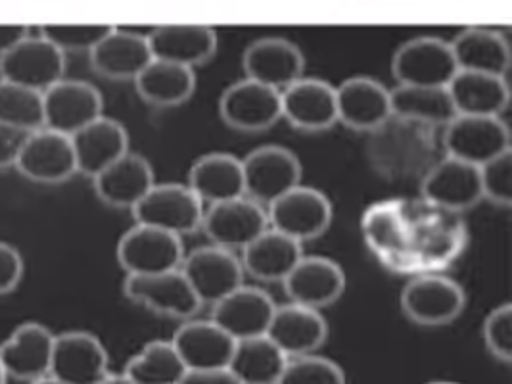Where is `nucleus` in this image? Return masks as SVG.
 Instances as JSON below:
<instances>
[{
  "label": "nucleus",
  "mask_w": 512,
  "mask_h": 384,
  "mask_svg": "<svg viewBox=\"0 0 512 384\" xmlns=\"http://www.w3.org/2000/svg\"><path fill=\"white\" fill-rule=\"evenodd\" d=\"M465 306V288L440 273H419L401 290V310L420 327L449 325Z\"/></svg>",
  "instance_id": "f257e3e1"
},
{
  "label": "nucleus",
  "mask_w": 512,
  "mask_h": 384,
  "mask_svg": "<svg viewBox=\"0 0 512 384\" xmlns=\"http://www.w3.org/2000/svg\"><path fill=\"white\" fill-rule=\"evenodd\" d=\"M267 216L269 227L303 244L325 235L334 210L325 192L300 183L273 200L267 206Z\"/></svg>",
  "instance_id": "f03ea898"
},
{
  "label": "nucleus",
  "mask_w": 512,
  "mask_h": 384,
  "mask_svg": "<svg viewBox=\"0 0 512 384\" xmlns=\"http://www.w3.org/2000/svg\"><path fill=\"white\" fill-rule=\"evenodd\" d=\"M123 294L146 308L171 319H188L200 312L202 302L190 287L181 267L150 275H127L123 283Z\"/></svg>",
  "instance_id": "7ed1b4c3"
},
{
  "label": "nucleus",
  "mask_w": 512,
  "mask_h": 384,
  "mask_svg": "<svg viewBox=\"0 0 512 384\" xmlns=\"http://www.w3.org/2000/svg\"><path fill=\"white\" fill-rule=\"evenodd\" d=\"M206 206L181 183H154L133 208L137 223L152 225L179 237L202 227Z\"/></svg>",
  "instance_id": "20e7f679"
},
{
  "label": "nucleus",
  "mask_w": 512,
  "mask_h": 384,
  "mask_svg": "<svg viewBox=\"0 0 512 384\" xmlns=\"http://www.w3.org/2000/svg\"><path fill=\"white\" fill-rule=\"evenodd\" d=\"M244 192L265 208L302 183V162L279 144H265L242 158Z\"/></svg>",
  "instance_id": "39448f33"
},
{
  "label": "nucleus",
  "mask_w": 512,
  "mask_h": 384,
  "mask_svg": "<svg viewBox=\"0 0 512 384\" xmlns=\"http://www.w3.org/2000/svg\"><path fill=\"white\" fill-rule=\"evenodd\" d=\"M183 237L137 223L117 242V262L127 275H150L183 264Z\"/></svg>",
  "instance_id": "423d86ee"
},
{
  "label": "nucleus",
  "mask_w": 512,
  "mask_h": 384,
  "mask_svg": "<svg viewBox=\"0 0 512 384\" xmlns=\"http://www.w3.org/2000/svg\"><path fill=\"white\" fill-rule=\"evenodd\" d=\"M50 379L64 384L106 383L110 361L98 336L87 331H68L54 336Z\"/></svg>",
  "instance_id": "0eeeda50"
},
{
  "label": "nucleus",
  "mask_w": 512,
  "mask_h": 384,
  "mask_svg": "<svg viewBox=\"0 0 512 384\" xmlns=\"http://www.w3.org/2000/svg\"><path fill=\"white\" fill-rule=\"evenodd\" d=\"M443 133L447 156L472 166H482L491 158L511 150V133L501 116H461L449 121Z\"/></svg>",
  "instance_id": "6e6552de"
},
{
  "label": "nucleus",
  "mask_w": 512,
  "mask_h": 384,
  "mask_svg": "<svg viewBox=\"0 0 512 384\" xmlns=\"http://www.w3.org/2000/svg\"><path fill=\"white\" fill-rule=\"evenodd\" d=\"M66 52L54 47L43 35L25 37L0 56V79L18 83L39 93L64 79Z\"/></svg>",
  "instance_id": "1a4fd4ad"
},
{
  "label": "nucleus",
  "mask_w": 512,
  "mask_h": 384,
  "mask_svg": "<svg viewBox=\"0 0 512 384\" xmlns=\"http://www.w3.org/2000/svg\"><path fill=\"white\" fill-rule=\"evenodd\" d=\"M219 114L234 131H267L282 120L280 91L244 77L223 91L219 98Z\"/></svg>",
  "instance_id": "9d476101"
},
{
  "label": "nucleus",
  "mask_w": 512,
  "mask_h": 384,
  "mask_svg": "<svg viewBox=\"0 0 512 384\" xmlns=\"http://www.w3.org/2000/svg\"><path fill=\"white\" fill-rule=\"evenodd\" d=\"M267 227V208L246 194L206 206L202 219V229L211 244L233 252H242Z\"/></svg>",
  "instance_id": "9b49d317"
},
{
  "label": "nucleus",
  "mask_w": 512,
  "mask_h": 384,
  "mask_svg": "<svg viewBox=\"0 0 512 384\" xmlns=\"http://www.w3.org/2000/svg\"><path fill=\"white\" fill-rule=\"evenodd\" d=\"M392 72L397 85L447 87L459 68L447 41L440 37H417L397 48Z\"/></svg>",
  "instance_id": "f8f14e48"
},
{
  "label": "nucleus",
  "mask_w": 512,
  "mask_h": 384,
  "mask_svg": "<svg viewBox=\"0 0 512 384\" xmlns=\"http://www.w3.org/2000/svg\"><path fill=\"white\" fill-rule=\"evenodd\" d=\"M181 271L185 273L202 306H213L217 300L244 283V267L236 252L211 242L185 254Z\"/></svg>",
  "instance_id": "ddd939ff"
},
{
  "label": "nucleus",
  "mask_w": 512,
  "mask_h": 384,
  "mask_svg": "<svg viewBox=\"0 0 512 384\" xmlns=\"http://www.w3.org/2000/svg\"><path fill=\"white\" fill-rule=\"evenodd\" d=\"M16 168L35 183L56 185L68 181L77 173L70 135L48 127L27 133L16 160Z\"/></svg>",
  "instance_id": "4468645a"
},
{
  "label": "nucleus",
  "mask_w": 512,
  "mask_h": 384,
  "mask_svg": "<svg viewBox=\"0 0 512 384\" xmlns=\"http://www.w3.org/2000/svg\"><path fill=\"white\" fill-rule=\"evenodd\" d=\"M282 120L305 133H321L338 123L336 87L319 77L296 79L280 91Z\"/></svg>",
  "instance_id": "2eb2a0df"
},
{
  "label": "nucleus",
  "mask_w": 512,
  "mask_h": 384,
  "mask_svg": "<svg viewBox=\"0 0 512 384\" xmlns=\"http://www.w3.org/2000/svg\"><path fill=\"white\" fill-rule=\"evenodd\" d=\"M45 127L64 135H75L79 129L102 116L100 91L77 79H60L43 93Z\"/></svg>",
  "instance_id": "dca6fc26"
},
{
  "label": "nucleus",
  "mask_w": 512,
  "mask_h": 384,
  "mask_svg": "<svg viewBox=\"0 0 512 384\" xmlns=\"http://www.w3.org/2000/svg\"><path fill=\"white\" fill-rule=\"evenodd\" d=\"M54 336L37 321L22 323L0 344V363L6 377L18 381H52L48 371Z\"/></svg>",
  "instance_id": "f3484780"
},
{
  "label": "nucleus",
  "mask_w": 512,
  "mask_h": 384,
  "mask_svg": "<svg viewBox=\"0 0 512 384\" xmlns=\"http://www.w3.org/2000/svg\"><path fill=\"white\" fill-rule=\"evenodd\" d=\"M422 196L434 206L449 212H465L474 208L482 196L480 168L453 156H445L428 171L422 181Z\"/></svg>",
  "instance_id": "a211bd4d"
},
{
  "label": "nucleus",
  "mask_w": 512,
  "mask_h": 384,
  "mask_svg": "<svg viewBox=\"0 0 512 384\" xmlns=\"http://www.w3.org/2000/svg\"><path fill=\"white\" fill-rule=\"evenodd\" d=\"M338 123L355 131H374L390 120V89L369 75H353L336 87Z\"/></svg>",
  "instance_id": "6ab92c4d"
},
{
  "label": "nucleus",
  "mask_w": 512,
  "mask_h": 384,
  "mask_svg": "<svg viewBox=\"0 0 512 384\" xmlns=\"http://www.w3.org/2000/svg\"><path fill=\"white\" fill-rule=\"evenodd\" d=\"M282 285L290 302L321 310L340 300L346 290V273L330 258L303 254Z\"/></svg>",
  "instance_id": "aec40b11"
},
{
  "label": "nucleus",
  "mask_w": 512,
  "mask_h": 384,
  "mask_svg": "<svg viewBox=\"0 0 512 384\" xmlns=\"http://www.w3.org/2000/svg\"><path fill=\"white\" fill-rule=\"evenodd\" d=\"M242 66L246 77L282 91L302 77L305 58L296 43L282 37H263L244 50Z\"/></svg>",
  "instance_id": "412c9836"
},
{
  "label": "nucleus",
  "mask_w": 512,
  "mask_h": 384,
  "mask_svg": "<svg viewBox=\"0 0 512 384\" xmlns=\"http://www.w3.org/2000/svg\"><path fill=\"white\" fill-rule=\"evenodd\" d=\"M96 73L114 81H135L154 58L148 33L135 27H112V31L89 52Z\"/></svg>",
  "instance_id": "4be33fe9"
},
{
  "label": "nucleus",
  "mask_w": 512,
  "mask_h": 384,
  "mask_svg": "<svg viewBox=\"0 0 512 384\" xmlns=\"http://www.w3.org/2000/svg\"><path fill=\"white\" fill-rule=\"evenodd\" d=\"M277 304L273 298L257 287L244 283L213 304L211 319L223 327L234 340L250 336L267 335Z\"/></svg>",
  "instance_id": "5701e85b"
},
{
  "label": "nucleus",
  "mask_w": 512,
  "mask_h": 384,
  "mask_svg": "<svg viewBox=\"0 0 512 384\" xmlns=\"http://www.w3.org/2000/svg\"><path fill=\"white\" fill-rule=\"evenodd\" d=\"M188 371L229 367L234 340L213 319L188 317L171 338Z\"/></svg>",
  "instance_id": "b1692460"
},
{
  "label": "nucleus",
  "mask_w": 512,
  "mask_h": 384,
  "mask_svg": "<svg viewBox=\"0 0 512 384\" xmlns=\"http://www.w3.org/2000/svg\"><path fill=\"white\" fill-rule=\"evenodd\" d=\"M93 181L98 198L119 210H133L156 183L150 162L131 150L96 173Z\"/></svg>",
  "instance_id": "393cba45"
},
{
  "label": "nucleus",
  "mask_w": 512,
  "mask_h": 384,
  "mask_svg": "<svg viewBox=\"0 0 512 384\" xmlns=\"http://www.w3.org/2000/svg\"><path fill=\"white\" fill-rule=\"evenodd\" d=\"M148 43L154 58L177 62L196 70L215 56L217 33L210 25H158L148 33Z\"/></svg>",
  "instance_id": "a878e982"
},
{
  "label": "nucleus",
  "mask_w": 512,
  "mask_h": 384,
  "mask_svg": "<svg viewBox=\"0 0 512 384\" xmlns=\"http://www.w3.org/2000/svg\"><path fill=\"white\" fill-rule=\"evenodd\" d=\"M267 336L292 358L317 352L328 338V325L321 310L288 302L275 308Z\"/></svg>",
  "instance_id": "bb28decb"
},
{
  "label": "nucleus",
  "mask_w": 512,
  "mask_h": 384,
  "mask_svg": "<svg viewBox=\"0 0 512 384\" xmlns=\"http://www.w3.org/2000/svg\"><path fill=\"white\" fill-rule=\"evenodd\" d=\"M71 143L77 160V173L93 179L96 173L108 168L129 150V133L119 121L102 114L71 135Z\"/></svg>",
  "instance_id": "cd10ccee"
},
{
  "label": "nucleus",
  "mask_w": 512,
  "mask_h": 384,
  "mask_svg": "<svg viewBox=\"0 0 512 384\" xmlns=\"http://www.w3.org/2000/svg\"><path fill=\"white\" fill-rule=\"evenodd\" d=\"M455 112L461 116H501L509 106L507 75L459 70L447 85Z\"/></svg>",
  "instance_id": "c85d7f7f"
},
{
  "label": "nucleus",
  "mask_w": 512,
  "mask_h": 384,
  "mask_svg": "<svg viewBox=\"0 0 512 384\" xmlns=\"http://www.w3.org/2000/svg\"><path fill=\"white\" fill-rule=\"evenodd\" d=\"M302 256V242L267 227L242 250V267L257 281L282 283Z\"/></svg>",
  "instance_id": "c756f323"
},
{
  "label": "nucleus",
  "mask_w": 512,
  "mask_h": 384,
  "mask_svg": "<svg viewBox=\"0 0 512 384\" xmlns=\"http://www.w3.org/2000/svg\"><path fill=\"white\" fill-rule=\"evenodd\" d=\"M449 45L459 70L509 75L511 47L501 31L480 25L466 27Z\"/></svg>",
  "instance_id": "7c9ffc66"
},
{
  "label": "nucleus",
  "mask_w": 512,
  "mask_h": 384,
  "mask_svg": "<svg viewBox=\"0 0 512 384\" xmlns=\"http://www.w3.org/2000/svg\"><path fill=\"white\" fill-rule=\"evenodd\" d=\"M188 187L204 206L244 196L242 160L229 152L204 154L188 171Z\"/></svg>",
  "instance_id": "2f4dec72"
},
{
  "label": "nucleus",
  "mask_w": 512,
  "mask_h": 384,
  "mask_svg": "<svg viewBox=\"0 0 512 384\" xmlns=\"http://www.w3.org/2000/svg\"><path fill=\"white\" fill-rule=\"evenodd\" d=\"M140 98L158 108H175L185 104L196 91V72L188 66L152 58L135 77Z\"/></svg>",
  "instance_id": "473e14b6"
},
{
  "label": "nucleus",
  "mask_w": 512,
  "mask_h": 384,
  "mask_svg": "<svg viewBox=\"0 0 512 384\" xmlns=\"http://www.w3.org/2000/svg\"><path fill=\"white\" fill-rule=\"evenodd\" d=\"M288 356L267 335L240 338L234 344L229 367L236 383H280Z\"/></svg>",
  "instance_id": "72a5a7b5"
},
{
  "label": "nucleus",
  "mask_w": 512,
  "mask_h": 384,
  "mask_svg": "<svg viewBox=\"0 0 512 384\" xmlns=\"http://www.w3.org/2000/svg\"><path fill=\"white\" fill-rule=\"evenodd\" d=\"M392 114L397 118L430 125H447L457 116L447 87L397 85L390 91Z\"/></svg>",
  "instance_id": "f704fd0d"
},
{
  "label": "nucleus",
  "mask_w": 512,
  "mask_h": 384,
  "mask_svg": "<svg viewBox=\"0 0 512 384\" xmlns=\"http://www.w3.org/2000/svg\"><path fill=\"white\" fill-rule=\"evenodd\" d=\"M123 375L127 383L175 384L185 381L187 367L171 340H154L127 361Z\"/></svg>",
  "instance_id": "c9c22d12"
},
{
  "label": "nucleus",
  "mask_w": 512,
  "mask_h": 384,
  "mask_svg": "<svg viewBox=\"0 0 512 384\" xmlns=\"http://www.w3.org/2000/svg\"><path fill=\"white\" fill-rule=\"evenodd\" d=\"M0 121L25 133L45 127L43 93L0 79Z\"/></svg>",
  "instance_id": "e433bc0d"
},
{
  "label": "nucleus",
  "mask_w": 512,
  "mask_h": 384,
  "mask_svg": "<svg viewBox=\"0 0 512 384\" xmlns=\"http://www.w3.org/2000/svg\"><path fill=\"white\" fill-rule=\"evenodd\" d=\"M344 381V369L336 361L317 356V352L288 358L280 377V383L286 384H340Z\"/></svg>",
  "instance_id": "4c0bfd02"
},
{
  "label": "nucleus",
  "mask_w": 512,
  "mask_h": 384,
  "mask_svg": "<svg viewBox=\"0 0 512 384\" xmlns=\"http://www.w3.org/2000/svg\"><path fill=\"white\" fill-rule=\"evenodd\" d=\"M114 25H41V33L62 52H91Z\"/></svg>",
  "instance_id": "58836bf2"
},
{
  "label": "nucleus",
  "mask_w": 512,
  "mask_h": 384,
  "mask_svg": "<svg viewBox=\"0 0 512 384\" xmlns=\"http://www.w3.org/2000/svg\"><path fill=\"white\" fill-rule=\"evenodd\" d=\"M482 196L495 206L509 208L512 202V150L480 166Z\"/></svg>",
  "instance_id": "ea45409f"
},
{
  "label": "nucleus",
  "mask_w": 512,
  "mask_h": 384,
  "mask_svg": "<svg viewBox=\"0 0 512 384\" xmlns=\"http://www.w3.org/2000/svg\"><path fill=\"white\" fill-rule=\"evenodd\" d=\"M484 342L497 361L512 360V306L509 302L495 306L484 321Z\"/></svg>",
  "instance_id": "a19ab883"
},
{
  "label": "nucleus",
  "mask_w": 512,
  "mask_h": 384,
  "mask_svg": "<svg viewBox=\"0 0 512 384\" xmlns=\"http://www.w3.org/2000/svg\"><path fill=\"white\" fill-rule=\"evenodd\" d=\"M24 277V258L20 250L0 240V294H8Z\"/></svg>",
  "instance_id": "79ce46f5"
},
{
  "label": "nucleus",
  "mask_w": 512,
  "mask_h": 384,
  "mask_svg": "<svg viewBox=\"0 0 512 384\" xmlns=\"http://www.w3.org/2000/svg\"><path fill=\"white\" fill-rule=\"evenodd\" d=\"M27 133L0 121V169L16 166Z\"/></svg>",
  "instance_id": "37998d69"
},
{
  "label": "nucleus",
  "mask_w": 512,
  "mask_h": 384,
  "mask_svg": "<svg viewBox=\"0 0 512 384\" xmlns=\"http://www.w3.org/2000/svg\"><path fill=\"white\" fill-rule=\"evenodd\" d=\"M183 383L234 384L236 377H234L231 367H213V369L188 371Z\"/></svg>",
  "instance_id": "c03bdc74"
},
{
  "label": "nucleus",
  "mask_w": 512,
  "mask_h": 384,
  "mask_svg": "<svg viewBox=\"0 0 512 384\" xmlns=\"http://www.w3.org/2000/svg\"><path fill=\"white\" fill-rule=\"evenodd\" d=\"M27 35H29V25H0V56L10 48L16 47Z\"/></svg>",
  "instance_id": "a18cd8bd"
},
{
  "label": "nucleus",
  "mask_w": 512,
  "mask_h": 384,
  "mask_svg": "<svg viewBox=\"0 0 512 384\" xmlns=\"http://www.w3.org/2000/svg\"><path fill=\"white\" fill-rule=\"evenodd\" d=\"M6 379H8V377H6V373H4V367H2V363H0V384L6 383Z\"/></svg>",
  "instance_id": "49530a36"
}]
</instances>
